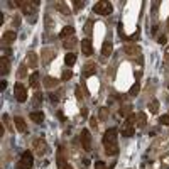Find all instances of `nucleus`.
Wrapping results in <instances>:
<instances>
[{"label":"nucleus","mask_w":169,"mask_h":169,"mask_svg":"<svg viewBox=\"0 0 169 169\" xmlns=\"http://www.w3.org/2000/svg\"><path fill=\"white\" fill-rule=\"evenodd\" d=\"M34 164V156L30 151H25L24 154L21 156V161L15 164V169H30Z\"/></svg>","instance_id":"nucleus-1"},{"label":"nucleus","mask_w":169,"mask_h":169,"mask_svg":"<svg viewBox=\"0 0 169 169\" xmlns=\"http://www.w3.org/2000/svg\"><path fill=\"white\" fill-rule=\"evenodd\" d=\"M93 12L98 14V15H110L113 12V7L110 2H107V0H102V2H97L93 7Z\"/></svg>","instance_id":"nucleus-2"},{"label":"nucleus","mask_w":169,"mask_h":169,"mask_svg":"<svg viewBox=\"0 0 169 169\" xmlns=\"http://www.w3.org/2000/svg\"><path fill=\"white\" fill-rule=\"evenodd\" d=\"M14 97L19 103H24L25 100H27V88H25L21 81H17L14 84Z\"/></svg>","instance_id":"nucleus-3"},{"label":"nucleus","mask_w":169,"mask_h":169,"mask_svg":"<svg viewBox=\"0 0 169 169\" xmlns=\"http://www.w3.org/2000/svg\"><path fill=\"white\" fill-rule=\"evenodd\" d=\"M117 135H118V132H117V129H115V127H112V129H107V132L103 134V145H105V147H108V145L117 144Z\"/></svg>","instance_id":"nucleus-4"},{"label":"nucleus","mask_w":169,"mask_h":169,"mask_svg":"<svg viewBox=\"0 0 169 169\" xmlns=\"http://www.w3.org/2000/svg\"><path fill=\"white\" fill-rule=\"evenodd\" d=\"M37 3L39 2H17V5L22 9V12H24L25 15H32L37 12Z\"/></svg>","instance_id":"nucleus-5"},{"label":"nucleus","mask_w":169,"mask_h":169,"mask_svg":"<svg viewBox=\"0 0 169 169\" xmlns=\"http://www.w3.org/2000/svg\"><path fill=\"white\" fill-rule=\"evenodd\" d=\"M80 137H81L83 149H84V151H90V149H91V135H90V132H88V129H83Z\"/></svg>","instance_id":"nucleus-6"},{"label":"nucleus","mask_w":169,"mask_h":169,"mask_svg":"<svg viewBox=\"0 0 169 169\" xmlns=\"http://www.w3.org/2000/svg\"><path fill=\"white\" fill-rule=\"evenodd\" d=\"M81 51H83L84 56H91L93 54V46H91L90 39H83L81 41Z\"/></svg>","instance_id":"nucleus-7"},{"label":"nucleus","mask_w":169,"mask_h":169,"mask_svg":"<svg viewBox=\"0 0 169 169\" xmlns=\"http://www.w3.org/2000/svg\"><path fill=\"white\" fill-rule=\"evenodd\" d=\"M56 162H57V169H73L70 164L66 162V159H64V156L61 154V151L57 152V156H56Z\"/></svg>","instance_id":"nucleus-8"},{"label":"nucleus","mask_w":169,"mask_h":169,"mask_svg":"<svg viewBox=\"0 0 169 169\" xmlns=\"http://www.w3.org/2000/svg\"><path fill=\"white\" fill-rule=\"evenodd\" d=\"M73 36H75V27H73V25H66V27H63L61 32H59L61 39H68V37H73Z\"/></svg>","instance_id":"nucleus-9"},{"label":"nucleus","mask_w":169,"mask_h":169,"mask_svg":"<svg viewBox=\"0 0 169 169\" xmlns=\"http://www.w3.org/2000/svg\"><path fill=\"white\" fill-rule=\"evenodd\" d=\"M14 122H15V130H17V132H21V134L27 132V127H25V122H24L22 117H15Z\"/></svg>","instance_id":"nucleus-10"},{"label":"nucleus","mask_w":169,"mask_h":169,"mask_svg":"<svg viewBox=\"0 0 169 169\" xmlns=\"http://www.w3.org/2000/svg\"><path fill=\"white\" fill-rule=\"evenodd\" d=\"M112 51H113L112 42H110V41H105V42H103V46H102V56H103V57H108L110 54H112Z\"/></svg>","instance_id":"nucleus-11"},{"label":"nucleus","mask_w":169,"mask_h":169,"mask_svg":"<svg viewBox=\"0 0 169 169\" xmlns=\"http://www.w3.org/2000/svg\"><path fill=\"white\" fill-rule=\"evenodd\" d=\"M2 39H3V42H7V44H10V42H14L15 39H17V34H15L14 30H7V32H3Z\"/></svg>","instance_id":"nucleus-12"},{"label":"nucleus","mask_w":169,"mask_h":169,"mask_svg":"<svg viewBox=\"0 0 169 169\" xmlns=\"http://www.w3.org/2000/svg\"><path fill=\"white\" fill-rule=\"evenodd\" d=\"M30 120H32L34 124H42V122H44V113H42L41 110L32 112V113H30Z\"/></svg>","instance_id":"nucleus-13"},{"label":"nucleus","mask_w":169,"mask_h":169,"mask_svg":"<svg viewBox=\"0 0 169 169\" xmlns=\"http://www.w3.org/2000/svg\"><path fill=\"white\" fill-rule=\"evenodd\" d=\"M27 66L36 68L37 66V54L36 53H27Z\"/></svg>","instance_id":"nucleus-14"},{"label":"nucleus","mask_w":169,"mask_h":169,"mask_svg":"<svg viewBox=\"0 0 169 169\" xmlns=\"http://www.w3.org/2000/svg\"><path fill=\"white\" fill-rule=\"evenodd\" d=\"M0 63H2V68H0V73H2V75H7V73H9V70H10V63H9V59H7L5 56H3L2 59H0Z\"/></svg>","instance_id":"nucleus-15"},{"label":"nucleus","mask_w":169,"mask_h":169,"mask_svg":"<svg viewBox=\"0 0 169 169\" xmlns=\"http://www.w3.org/2000/svg\"><path fill=\"white\" fill-rule=\"evenodd\" d=\"M64 63H66L68 66H75V63H76V54L75 53H68V54L64 56Z\"/></svg>","instance_id":"nucleus-16"},{"label":"nucleus","mask_w":169,"mask_h":169,"mask_svg":"<svg viewBox=\"0 0 169 169\" xmlns=\"http://www.w3.org/2000/svg\"><path fill=\"white\" fill-rule=\"evenodd\" d=\"M95 71H97V68H95V64H90V66H84L83 68V76H93Z\"/></svg>","instance_id":"nucleus-17"},{"label":"nucleus","mask_w":169,"mask_h":169,"mask_svg":"<svg viewBox=\"0 0 169 169\" xmlns=\"http://www.w3.org/2000/svg\"><path fill=\"white\" fill-rule=\"evenodd\" d=\"M105 152H107V154H108V156H117L118 154V145L117 144H113V145H108V147H105Z\"/></svg>","instance_id":"nucleus-18"},{"label":"nucleus","mask_w":169,"mask_h":169,"mask_svg":"<svg viewBox=\"0 0 169 169\" xmlns=\"http://www.w3.org/2000/svg\"><path fill=\"white\" fill-rule=\"evenodd\" d=\"M36 145H37V147H36V152L42 156V154L46 152V142H44V140H37Z\"/></svg>","instance_id":"nucleus-19"},{"label":"nucleus","mask_w":169,"mask_h":169,"mask_svg":"<svg viewBox=\"0 0 169 169\" xmlns=\"http://www.w3.org/2000/svg\"><path fill=\"white\" fill-rule=\"evenodd\" d=\"M37 80H39V73H37V71H34L32 75L29 76V84H30V86H34V88H36V86H37Z\"/></svg>","instance_id":"nucleus-20"},{"label":"nucleus","mask_w":169,"mask_h":169,"mask_svg":"<svg viewBox=\"0 0 169 169\" xmlns=\"http://www.w3.org/2000/svg\"><path fill=\"white\" fill-rule=\"evenodd\" d=\"M157 110H159V102H157V100H152V102L149 103V112L157 113Z\"/></svg>","instance_id":"nucleus-21"},{"label":"nucleus","mask_w":169,"mask_h":169,"mask_svg":"<svg viewBox=\"0 0 169 169\" xmlns=\"http://www.w3.org/2000/svg\"><path fill=\"white\" fill-rule=\"evenodd\" d=\"M98 118L102 122H105L107 118H108V110H107V108H100L98 110Z\"/></svg>","instance_id":"nucleus-22"},{"label":"nucleus","mask_w":169,"mask_h":169,"mask_svg":"<svg viewBox=\"0 0 169 169\" xmlns=\"http://www.w3.org/2000/svg\"><path fill=\"white\" fill-rule=\"evenodd\" d=\"M139 88H140L139 81H135L132 84V88H130V97H137V95H139Z\"/></svg>","instance_id":"nucleus-23"},{"label":"nucleus","mask_w":169,"mask_h":169,"mask_svg":"<svg viewBox=\"0 0 169 169\" xmlns=\"http://www.w3.org/2000/svg\"><path fill=\"white\" fill-rule=\"evenodd\" d=\"M134 134H135V129H134V127H125L124 132H122V135L124 137H132Z\"/></svg>","instance_id":"nucleus-24"},{"label":"nucleus","mask_w":169,"mask_h":169,"mask_svg":"<svg viewBox=\"0 0 169 169\" xmlns=\"http://www.w3.org/2000/svg\"><path fill=\"white\" fill-rule=\"evenodd\" d=\"M59 83V80H54V78H46L44 80V84L48 88H51V86H56V84Z\"/></svg>","instance_id":"nucleus-25"},{"label":"nucleus","mask_w":169,"mask_h":169,"mask_svg":"<svg viewBox=\"0 0 169 169\" xmlns=\"http://www.w3.org/2000/svg\"><path fill=\"white\" fill-rule=\"evenodd\" d=\"M145 120H147V117H145V113H137V125H139V127L145 125Z\"/></svg>","instance_id":"nucleus-26"},{"label":"nucleus","mask_w":169,"mask_h":169,"mask_svg":"<svg viewBox=\"0 0 169 169\" xmlns=\"http://www.w3.org/2000/svg\"><path fill=\"white\" fill-rule=\"evenodd\" d=\"M75 44H76V37H75V36H73V37H70V39H66V41H64V48H66V49L73 48V46H75Z\"/></svg>","instance_id":"nucleus-27"},{"label":"nucleus","mask_w":169,"mask_h":169,"mask_svg":"<svg viewBox=\"0 0 169 169\" xmlns=\"http://www.w3.org/2000/svg\"><path fill=\"white\" fill-rule=\"evenodd\" d=\"M17 76H19V80H22V78L27 76V75H25V64H22V66L17 70Z\"/></svg>","instance_id":"nucleus-28"},{"label":"nucleus","mask_w":169,"mask_h":169,"mask_svg":"<svg viewBox=\"0 0 169 169\" xmlns=\"http://www.w3.org/2000/svg\"><path fill=\"white\" fill-rule=\"evenodd\" d=\"M71 76H73V73L70 70H66V71H63V75H61V80H63V81H68V80H71Z\"/></svg>","instance_id":"nucleus-29"},{"label":"nucleus","mask_w":169,"mask_h":169,"mask_svg":"<svg viewBox=\"0 0 169 169\" xmlns=\"http://www.w3.org/2000/svg\"><path fill=\"white\" fill-rule=\"evenodd\" d=\"M34 103H36V105H41L42 103V93L41 91H36V95H34Z\"/></svg>","instance_id":"nucleus-30"},{"label":"nucleus","mask_w":169,"mask_h":169,"mask_svg":"<svg viewBox=\"0 0 169 169\" xmlns=\"http://www.w3.org/2000/svg\"><path fill=\"white\" fill-rule=\"evenodd\" d=\"M125 53L127 54H139V48L134 46V48H125Z\"/></svg>","instance_id":"nucleus-31"},{"label":"nucleus","mask_w":169,"mask_h":169,"mask_svg":"<svg viewBox=\"0 0 169 169\" xmlns=\"http://www.w3.org/2000/svg\"><path fill=\"white\" fill-rule=\"evenodd\" d=\"M57 10L66 14V15H70V9H66V3H59V5H57Z\"/></svg>","instance_id":"nucleus-32"},{"label":"nucleus","mask_w":169,"mask_h":169,"mask_svg":"<svg viewBox=\"0 0 169 169\" xmlns=\"http://www.w3.org/2000/svg\"><path fill=\"white\" fill-rule=\"evenodd\" d=\"M159 122H161L162 125H169V113H167V115H161V117H159Z\"/></svg>","instance_id":"nucleus-33"},{"label":"nucleus","mask_w":169,"mask_h":169,"mask_svg":"<svg viewBox=\"0 0 169 169\" xmlns=\"http://www.w3.org/2000/svg\"><path fill=\"white\" fill-rule=\"evenodd\" d=\"M135 117H137V115H130V117H127V120H125V127H132L134 120H135Z\"/></svg>","instance_id":"nucleus-34"},{"label":"nucleus","mask_w":169,"mask_h":169,"mask_svg":"<svg viewBox=\"0 0 169 169\" xmlns=\"http://www.w3.org/2000/svg\"><path fill=\"white\" fill-rule=\"evenodd\" d=\"M73 5H75L76 10H80V9H83V7H84V2H81V0H75V2H73Z\"/></svg>","instance_id":"nucleus-35"},{"label":"nucleus","mask_w":169,"mask_h":169,"mask_svg":"<svg viewBox=\"0 0 169 169\" xmlns=\"http://www.w3.org/2000/svg\"><path fill=\"white\" fill-rule=\"evenodd\" d=\"M95 169H107V164L103 161H97L95 162Z\"/></svg>","instance_id":"nucleus-36"},{"label":"nucleus","mask_w":169,"mask_h":169,"mask_svg":"<svg viewBox=\"0 0 169 169\" xmlns=\"http://www.w3.org/2000/svg\"><path fill=\"white\" fill-rule=\"evenodd\" d=\"M49 98H51L53 103H57V102H59V97H57V93H49Z\"/></svg>","instance_id":"nucleus-37"},{"label":"nucleus","mask_w":169,"mask_h":169,"mask_svg":"<svg viewBox=\"0 0 169 169\" xmlns=\"http://www.w3.org/2000/svg\"><path fill=\"white\" fill-rule=\"evenodd\" d=\"M118 34H120V37H122V39H124V25H122V22H118Z\"/></svg>","instance_id":"nucleus-38"},{"label":"nucleus","mask_w":169,"mask_h":169,"mask_svg":"<svg viewBox=\"0 0 169 169\" xmlns=\"http://www.w3.org/2000/svg\"><path fill=\"white\" fill-rule=\"evenodd\" d=\"M166 42H167V37L166 36H161L159 37V44H166Z\"/></svg>","instance_id":"nucleus-39"},{"label":"nucleus","mask_w":169,"mask_h":169,"mask_svg":"<svg viewBox=\"0 0 169 169\" xmlns=\"http://www.w3.org/2000/svg\"><path fill=\"white\" fill-rule=\"evenodd\" d=\"M90 124H91V127H93V129H97V118L91 117V118H90Z\"/></svg>","instance_id":"nucleus-40"},{"label":"nucleus","mask_w":169,"mask_h":169,"mask_svg":"<svg viewBox=\"0 0 169 169\" xmlns=\"http://www.w3.org/2000/svg\"><path fill=\"white\" fill-rule=\"evenodd\" d=\"M56 115H57V118H59V120H61V122H64V120H66V117H64V115H63V113H61V112H57Z\"/></svg>","instance_id":"nucleus-41"},{"label":"nucleus","mask_w":169,"mask_h":169,"mask_svg":"<svg viewBox=\"0 0 169 169\" xmlns=\"http://www.w3.org/2000/svg\"><path fill=\"white\" fill-rule=\"evenodd\" d=\"M76 97H78V100H81V98H83V95H81V90H80V88H76Z\"/></svg>","instance_id":"nucleus-42"},{"label":"nucleus","mask_w":169,"mask_h":169,"mask_svg":"<svg viewBox=\"0 0 169 169\" xmlns=\"http://www.w3.org/2000/svg\"><path fill=\"white\" fill-rule=\"evenodd\" d=\"M2 120H3V124H9V117H7V113L2 115Z\"/></svg>","instance_id":"nucleus-43"},{"label":"nucleus","mask_w":169,"mask_h":169,"mask_svg":"<svg viewBox=\"0 0 169 169\" xmlns=\"http://www.w3.org/2000/svg\"><path fill=\"white\" fill-rule=\"evenodd\" d=\"M7 88V80H2V90H5Z\"/></svg>","instance_id":"nucleus-44"},{"label":"nucleus","mask_w":169,"mask_h":169,"mask_svg":"<svg viewBox=\"0 0 169 169\" xmlns=\"http://www.w3.org/2000/svg\"><path fill=\"white\" fill-rule=\"evenodd\" d=\"M81 113H83V117H88V115H86V113H88V110H86V108H83V110H81Z\"/></svg>","instance_id":"nucleus-45"},{"label":"nucleus","mask_w":169,"mask_h":169,"mask_svg":"<svg viewBox=\"0 0 169 169\" xmlns=\"http://www.w3.org/2000/svg\"><path fill=\"white\" fill-rule=\"evenodd\" d=\"M167 59H169V49H167Z\"/></svg>","instance_id":"nucleus-46"},{"label":"nucleus","mask_w":169,"mask_h":169,"mask_svg":"<svg viewBox=\"0 0 169 169\" xmlns=\"http://www.w3.org/2000/svg\"><path fill=\"white\" fill-rule=\"evenodd\" d=\"M167 30H169V21H167Z\"/></svg>","instance_id":"nucleus-47"}]
</instances>
